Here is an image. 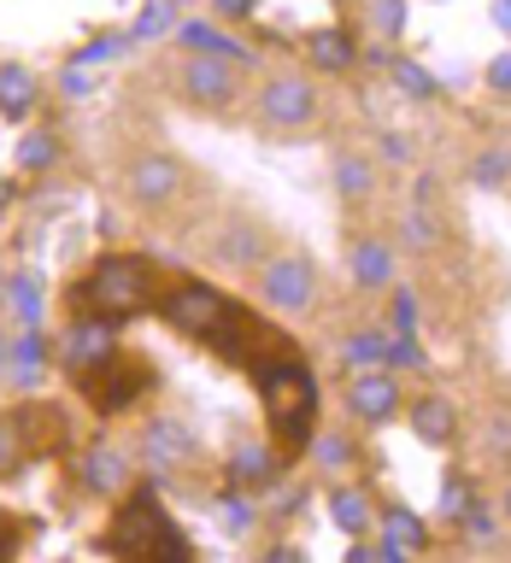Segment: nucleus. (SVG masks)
<instances>
[{
  "instance_id": "f257e3e1",
  "label": "nucleus",
  "mask_w": 511,
  "mask_h": 563,
  "mask_svg": "<svg viewBox=\"0 0 511 563\" xmlns=\"http://www.w3.org/2000/svg\"><path fill=\"white\" fill-rule=\"evenodd\" d=\"M253 382H259V399H264V417H271V434L282 452H300L312 440V411H317V382L312 369L294 358V352H276V358L253 364Z\"/></svg>"
},
{
  "instance_id": "f03ea898",
  "label": "nucleus",
  "mask_w": 511,
  "mask_h": 563,
  "mask_svg": "<svg viewBox=\"0 0 511 563\" xmlns=\"http://www.w3.org/2000/svg\"><path fill=\"white\" fill-rule=\"evenodd\" d=\"M153 306V264L135 258V253H106L95 258V271L77 282V311H95V317H135Z\"/></svg>"
},
{
  "instance_id": "7ed1b4c3",
  "label": "nucleus",
  "mask_w": 511,
  "mask_h": 563,
  "mask_svg": "<svg viewBox=\"0 0 511 563\" xmlns=\"http://www.w3.org/2000/svg\"><path fill=\"white\" fill-rule=\"evenodd\" d=\"M229 311H236V299H229L224 288H211V282H194V276L171 282V288H165V299H159V317H165L171 329L194 334V341H206V334L218 329Z\"/></svg>"
},
{
  "instance_id": "20e7f679",
  "label": "nucleus",
  "mask_w": 511,
  "mask_h": 563,
  "mask_svg": "<svg viewBox=\"0 0 511 563\" xmlns=\"http://www.w3.org/2000/svg\"><path fill=\"white\" fill-rule=\"evenodd\" d=\"M171 534V517L153 505V493H130L123 510L106 528V552H123V558H159V545Z\"/></svg>"
},
{
  "instance_id": "39448f33",
  "label": "nucleus",
  "mask_w": 511,
  "mask_h": 563,
  "mask_svg": "<svg viewBox=\"0 0 511 563\" xmlns=\"http://www.w3.org/2000/svg\"><path fill=\"white\" fill-rule=\"evenodd\" d=\"M176 95L188 106H200V112H224L241 95V70L224 53H188L183 70H176Z\"/></svg>"
},
{
  "instance_id": "423d86ee",
  "label": "nucleus",
  "mask_w": 511,
  "mask_h": 563,
  "mask_svg": "<svg viewBox=\"0 0 511 563\" xmlns=\"http://www.w3.org/2000/svg\"><path fill=\"white\" fill-rule=\"evenodd\" d=\"M259 294L271 299L282 317H294L317 299V276H312V264L294 258V253H264L259 258Z\"/></svg>"
},
{
  "instance_id": "0eeeda50",
  "label": "nucleus",
  "mask_w": 511,
  "mask_h": 563,
  "mask_svg": "<svg viewBox=\"0 0 511 563\" xmlns=\"http://www.w3.org/2000/svg\"><path fill=\"white\" fill-rule=\"evenodd\" d=\"M400 376L394 369H382V364H365V369H352L347 376V417L352 422H388V417H400Z\"/></svg>"
},
{
  "instance_id": "6e6552de",
  "label": "nucleus",
  "mask_w": 511,
  "mask_h": 563,
  "mask_svg": "<svg viewBox=\"0 0 511 563\" xmlns=\"http://www.w3.org/2000/svg\"><path fill=\"white\" fill-rule=\"evenodd\" d=\"M118 358V329H112V317H95V311H83L77 323L65 329V369L70 376H95L100 364H112Z\"/></svg>"
},
{
  "instance_id": "1a4fd4ad",
  "label": "nucleus",
  "mask_w": 511,
  "mask_h": 563,
  "mask_svg": "<svg viewBox=\"0 0 511 563\" xmlns=\"http://www.w3.org/2000/svg\"><path fill=\"white\" fill-rule=\"evenodd\" d=\"M259 118L271 123V130H306V123L317 118V88L306 77H264Z\"/></svg>"
},
{
  "instance_id": "9d476101",
  "label": "nucleus",
  "mask_w": 511,
  "mask_h": 563,
  "mask_svg": "<svg viewBox=\"0 0 511 563\" xmlns=\"http://www.w3.org/2000/svg\"><path fill=\"white\" fill-rule=\"evenodd\" d=\"M123 188H130L135 206L159 211L183 194V165H176L171 153H141V158H130V170H123Z\"/></svg>"
},
{
  "instance_id": "9b49d317",
  "label": "nucleus",
  "mask_w": 511,
  "mask_h": 563,
  "mask_svg": "<svg viewBox=\"0 0 511 563\" xmlns=\"http://www.w3.org/2000/svg\"><path fill=\"white\" fill-rule=\"evenodd\" d=\"M141 387H148V364H100L95 376H83V394L100 405V411H118L130 405Z\"/></svg>"
},
{
  "instance_id": "f8f14e48",
  "label": "nucleus",
  "mask_w": 511,
  "mask_h": 563,
  "mask_svg": "<svg viewBox=\"0 0 511 563\" xmlns=\"http://www.w3.org/2000/svg\"><path fill=\"white\" fill-rule=\"evenodd\" d=\"M141 457H148L153 470H176V464L194 457V440H188L183 422L159 417V422H148V434H141Z\"/></svg>"
},
{
  "instance_id": "ddd939ff",
  "label": "nucleus",
  "mask_w": 511,
  "mask_h": 563,
  "mask_svg": "<svg viewBox=\"0 0 511 563\" xmlns=\"http://www.w3.org/2000/svg\"><path fill=\"white\" fill-rule=\"evenodd\" d=\"M347 271H352L359 288H388V282H394V253H388L382 235H365V241H352Z\"/></svg>"
},
{
  "instance_id": "4468645a",
  "label": "nucleus",
  "mask_w": 511,
  "mask_h": 563,
  "mask_svg": "<svg viewBox=\"0 0 511 563\" xmlns=\"http://www.w3.org/2000/svg\"><path fill=\"white\" fill-rule=\"evenodd\" d=\"M306 59L317 65V70H329V77H341V70H352L359 65V47H352V35L347 30H312L306 35Z\"/></svg>"
},
{
  "instance_id": "2eb2a0df",
  "label": "nucleus",
  "mask_w": 511,
  "mask_h": 563,
  "mask_svg": "<svg viewBox=\"0 0 511 563\" xmlns=\"http://www.w3.org/2000/svg\"><path fill=\"white\" fill-rule=\"evenodd\" d=\"M329 517H335V528H341V534H370V528H377V499H370L365 487H335L329 493Z\"/></svg>"
},
{
  "instance_id": "dca6fc26",
  "label": "nucleus",
  "mask_w": 511,
  "mask_h": 563,
  "mask_svg": "<svg viewBox=\"0 0 511 563\" xmlns=\"http://www.w3.org/2000/svg\"><path fill=\"white\" fill-rule=\"evenodd\" d=\"M35 411H0V475H18L35 452Z\"/></svg>"
},
{
  "instance_id": "f3484780",
  "label": "nucleus",
  "mask_w": 511,
  "mask_h": 563,
  "mask_svg": "<svg viewBox=\"0 0 511 563\" xmlns=\"http://www.w3.org/2000/svg\"><path fill=\"white\" fill-rule=\"evenodd\" d=\"M412 434L423 440V446H453V434H458V411L447 399H417L412 405Z\"/></svg>"
},
{
  "instance_id": "a211bd4d",
  "label": "nucleus",
  "mask_w": 511,
  "mask_h": 563,
  "mask_svg": "<svg viewBox=\"0 0 511 563\" xmlns=\"http://www.w3.org/2000/svg\"><path fill=\"white\" fill-rule=\"evenodd\" d=\"M35 100H42L35 70L30 65H0V118H30Z\"/></svg>"
},
{
  "instance_id": "6ab92c4d",
  "label": "nucleus",
  "mask_w": 511,
  "mask_h": 563,
  "mask_svg": "<svg viewBox=\"0 0 511 563\" xmlns=\"http://www.w3.org/2000/svg\"><path fill=\"white\" fill-rule=\"evenodd\" d=\"M276 470H282V457L271 446H236L229 452V482L236 487H264Z\"/></svg>"
},
{
  "instance_id": "aec40b11",
  "label": "nucleus",
  "mask_w": 511,
  "mask_h": 563,
  "mask_svg": "<svg viewBox=\"0 0 511 563\" xmlns=\"http://www.w3.org/2000/svg\"><path fill=\"white\" fill-rule=\"evenodd\" d=\"M123 482H130V470H123V457L112 446H95L83 457V487L88 493H118Z\"/></svg>"
},
{
  "instance_id": "412c9836",
  "label": "nucleus",
  "mask_w": 511,
  "mask_h": 563,
  "mask_svg": "<svg viewBox=\"0 0 511 563\" xmlns=\"http://www.w3.org/2000/svg\"><path fill=\"white\" fill-rule=\"evenodd\" d=\"M335 188H341L347 200H365V194L377 188V165L359 158V153H341V158H335Z\"/></svg>"
},
{
  "instance_id": "4be33fe9",
  "label": "nucleus",
  "mask_w": 511,
  "mask_h": 563,
  "mask_svg": "<svg viewBox=\"0 0 511 563\" xmlns=\"http://www.w3.org/2000/svg\"><path fill=\"white\" fill-rule=\"evenodd\" d=\"M388 77H394V88H400V95H412V100H435V88H441L417 59H388Z\"/></svg>"
},
{
  "instance_id": "5701e85b",
  "label": "nucleus",
  "mask_w": 511,
  "mask_h": 563,
  "mask_svg": "<svg viewBox=\"0 0 511 563\" xmlns=\"http://www.w3.org/2000/svg\"><path fill=\"white\" fill-rule=\"evenodd\" d=\"M18 165L24 170H47V165H59V135L53 130H35L18 141Z\"/></svg>"
},
{
  "instance_id": "b1692460",
  "label": "nucleus",
  "mask_w": 511,
  "mask_h": 563,
  "mask_svg": "<svg viewBox=\"0 0 511 563\" xmlns=\"http://www.w3.org/2000/svg\"><path fill=\"white\" fill-rule=\"evenodd\" d=\"M382 528H388V534H394V552H423V545H430V534H423V528H417V517H412V510H388V517H377Z\"/></svg>"
},
{
  "instance_id": "393cba45",
  "label": "nucleus",
  "mask_w": 511,
  "mask_h": 563,
  "mask_svg": "<svg viewBox=\"0 0 511 563\" xmlns=\"http://www.w3.org/2000/svg\"><path fill=\"white\" fill-rule=\"evenodd\" d=\"M176 42L194 47V53H224V59L236 53V42H224V35L211 30V24H194V18H183V24H176ZM236 59H241V53H236Z\"/></svg>"
},
{
  "instance_id": "a878e982",
  "label": "nucleus",
  "mask_w": 511,
  "mask_h": 563,
  "mask_svg": "<svg viewBox=\"0 0 511 563\" xmlns=\"http://www.w3.org/2000/svg\"><path fill=\"white\" fill-rule=\"evenodd\" d=\"M218 258H236V264H241V258H264V253H259V235H253V229H236V223H229L224 241H218Z\"/></svg>"
},
{
  "instance_id": "bb28decb",
  "label": "nucleus",
  "mask_w": 511,
  "mask_h": 563,
  "mask_svg": "<svg viewBox=\"0 0 511 563\" xmlns=\"http://www.w3.org/2000/svg\"><path fill=\"white\" fill-rule=\"evenodd\" d=\"M370 24L382 35H400L405 30V0H377V7H370Z\"/></svg>"
},
{
  "instance_id": "cd10ccee",
  "label": "nucleus",
  "mask_w": 511,
  "mask_h": 563,
  "mask_svg": "<svg viewBox=\"0 0 511 563\" xmlns=\"http://www.w3.org/2000/svg\"><path fill=\"white\" fill-rule=\"evenodd\" d=\"M165 30H171V0H153V7L135 18V35L148 42V35H165Z\"/></svg>"
},
{
  "instance_id": "c85d7f7f",
  "label": "nucleus",
  "mask_w": 511,
  "mask_h": 563,
  "mask_svg": "<svg viewBox=\"0 0 511 563\" xmlns=\"http://www.w3.org/2000/svg\"><path fill=\"white\" fill-rule=\"evenodd\" d=\"M118 53V35H95V42H88L83 53H77V65H95V59H112Z\"/></svg>"
},
{
  "instance_id": "c756f323",
  "label": "nucleus",
  "mask_w": 511,
  "mask_h": 563,
  "mask_svg": "<svg viewBox=\"0 0 511 563\" xmlns=\"http://www.w3.org/2000/svg\"><path fill=\"white\" fill-rule=\"evenodd\" d=\"M224 528H253V510H247V499H236V493L224 499Z\"/></svg>"
},
{
  "instance_id": "7c9ffc66",
  "label": "nucleus",
  "mask_w": 511,
  "mask_h": 563,
  "mask_svg": "<svg viewBox=\"0 0 511 563\" xmlns=\"http://www.w3.org/2000/svg\"><path fill=\"white\" fill-rule=\"evenodd\" d=\"M253 7L259 0H211V18H236L241 24V18H253Z\"/></svg>"
},
{
  "instance_id": "2f4dec72",
  "label": "nucleus",
  "mask_w": 511,
  "mask_h": 563,
  "mask_svg": "<svg viewBox=\"0 0 511 563\" xmlns=\"http://www.w3.org/2000/svg\"><path fill=\"white\" fill-rule=\"evenodd\" d=\"M405 241H412V246H430V241H435V223L412 211V218H405Z\"/></svg>"
},
{
  "instance_id": "473e14b6",
  "label": "nucleus",
  "mask_w": 511,
  "mask_h": 563,
  "mask_svg": "<svg viewBox=\"0 0 511 563\" xmlns=\"http://www.w3.org/2000/svg\"><path fill=\"white\" fill-rule=\"evenodd\" d=\"M352 358H359V364H382V341H370V334H359V341H352Z\"/></svg>"
},
{
  "instance_id": "72a5a7b5",
  "label": "nucleus",
  "mask_w": 511,
  "mask_h": 563,
  "mask_svg": "<svg viewBox=\"0 0 511 563\" xmlns=\"http://www.w3.org/2000/svg\"><path fill=\"white\" fill-rule=\"evenodd\" d=\"M488 82L500 88V95H511V53H505V59H493V65H488Z\"/></svg>"
},
{
  "instance_id": "f704fd0d",
  "label": "nucleus",
  "mask_w": 511,
  "mask_h": 563,
  "mask_svg": "<svg viewBox=\"0 0 511 563\" xmlns=\"http://www.w3.org/2000/svg\"><path fill=\"white\" fill-rule=\"evenodd\" d=\"M317 457H329V464H341V457H347V440H341V434L317 440Z\"/></svg>"
},
{
  "instance_id": "c9c22d12",
  "label": "nucleus",
  "mask_w": 511,
  "mask_h": 563,
  "mask_svg": "<svg viewBox=\"0 0 511 563\" xmlns=\"http://www.w3.org/2000/svg\"><path fill=\"white\" fill-rule=\"evenodd\" d=\"M447 510H453V517H465V482H458V475L447 482Z\"/></svg>"
},
{
  "instance_id": "e433bc0d",
  "label": "nucleus",
  "mask_w": 511,
  "mask_h": 563,
  "mask_svg": "<svg viewBox=\"0 0 511 563\" xmlns=\"http://www.w3.org/2000/svg\"><path fill=\"white\" fill-rule=\"evenodd\" d=\"M18 200V183H12V176H0V211H7Z\"/></svg>"
},
{
  "instance_id": "4c0bfd02",
  "label": "nucleus",
  "mask_w": 511,
  "mask_h": 563,
  "mask_svg": "<svg viewBox=\"0 0 511 563\" xmlns=\"http://www.w3.org/2000/svg\"><path fill=\"white\" fill-rule=\"evenodd\" d=\"M493 18H500V24L511 30V0H500V7H493Z\"/></svg>"
},
{
  "instance_id": "58836bf2",
  "label": "nucleus",
  "mask_w": 511,
  "mask_h": 563,
  "mask_svg": "<svg viewBox=\"0 0 511 563\" xmlns=\"http://www.w3.org/2000/svg\"><path fill=\"white\" fill-rule=\"evenodd\" d=\"M7 358H12V341H7V329H0V369H7Z\"/></svg>"
},
{
  "instance_id": "ea45409f",
  "label": "nucleus",
  "mask_w": 511,
  "mask_h": 563,
  "mask_svg": "<svg viewBox=\"0 0 511 563\" xmlns=\"http://www.w3.org/2000/svg\"><path fill=\"white\" fill-rule=\"evenodd\" d=\"M0 288H7V271H0Z\"/></svg>"
}]
</instances>
